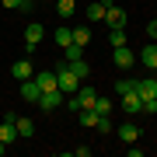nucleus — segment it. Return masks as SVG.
Listing matches in <instances>:
<instances>
[{
    "mask_svg": "<svg viewBox=\"0 0 157 157\" xmlns=\"http://www.w3.org/2000/svg\"><path fill=\"white\" fill-rule=\"evenodd\" d=\"M67 67H70L73 73H77V77H80V80H87V77H91V67H87V63H84V59H73V63H67Z\"/></svg>",
    "mask_w": 157,
    "mask_h": 157,
    "instance_id": "dca6fc26",
    "label": "nucleus"
},
{
    "mask_svg": "<svg viewBox=\"0 0 157 157\" xmlns=\"http://www.w3.org/2000/svg\"><path fill=\"white\" fill-rule=\"evenodd\" d=\"M4 7H11V11H28L32 7V0H0Z\"/></svg>",
    "mask_w": 157,
    "mask_h": 157,
    "instance_id": "5701e85b",
    "label": "nucleus"
},
{
    "mask_svg": "<svg viewBox=\"0 0 157 157\" xmlns=\"http://www.w3.org/2000/svg\"><path fill=\"white\" fill-rule=\"evenodd\" d=\"M94 98H98V91L84 80V84H80V87L70 94V101H67V105L73 108V112H80V108H94Z\"/></svg>",
    "mask_w": 157,
    "mask_h": 157,
    "instance_id": "f257e3e1",
    "label": "nucleus"
},
{
    "mask_svg": "<svg viewBox=\"0 0 157 157\" xmlns=\"http://www.w3.org/2000/svg\"><path fill=\"white\" fill-rule=\"evenodd\" d=\"M14 126H17V136H21V140H28V136L35 133V122L25 119V115H14Z\"/></svg>",
    "mask_w": 157,
    "mask_h": 157,
    "instance_id": "4468645a",
    "label": "nucleus"
},
{
    "mask_svg": "<svg viewBox=\"0 0 157 157\" xmlns=\"http://www.w3.org/2000/svg\"><path fill=\"white\" fill-rule=\"evenodd\" d=\"M112 63L119 70H129V67H136V52L129 49V45H115L112 49Z\"/></svg>",
    "mask_w": 157,
    "mask_h": 157,
    "instance_id": "f03ea898",
    "label": "nucleus"
},
{
    "mask_svg": "<svg viewBox=\"0 0 157 157\" xmlns=\"http://www.w3.org/2000/svg\"><path fill=\"white\" fill-rule=\"evenodd\" d=\"M94 112H98V115H112V101L98 94V98H94Z\"/></svg>",
    "mask_w": 157,
    "mask_h": 157,
    "instance_id": "412c9836",
    "label": "nucleus"
},
{
    "mask_svg": "<svg viewBox=\"0 0 157 157\" xmlns=\"http://www.w3.org/2000/svg\"><path fill=\"white\" fill-rule=\"evenodd\" d=\"M70 42H73V28H56V45H63V49H67Z\"/></svg>",
    "mask_w": 157,
    "mask_h": 157,
    "instance_id": "6ab92c4d",
    "label": "nucleus"
},
{
    "mask_svg": "<svg viewBox=\"0 0 157 157\" xmlns=\"http://www.w3.org/2000/svg\"><path fill=\"white\" fill-rule=\"evenodd\" d=\"M136 63H143L147 70H157V42L143 45V49H140V56H136Z\"/></svg>",
    "mask_w": 157,
    "mask_h": 157,
    "instance_id": "1a4fd4ad",
    "label": "nucleus"
},
{
    "mask_svg": "<svg viewBox=\"0 0 157 157\" xmlns=\"http://www.w3.org/2000/svg\"><path fill=\"white\" fill-rule=\"evenodd\" d=\"M105 25L108 28H126V11L119 4H108L105 7Z\"/></svg>",
    "mask_w": 157,
    "mask_h": 157,
    "instance_id": "423d86ee",
    "label": "nucleus"
},
{
    "mask_svg": "<svg viewBox=\"0 0 157 157\" xmlns=\"http://www.w3.org/2000/svg\"><path fill=\"white\" fill-rule=\"evenodd\" d=\"M42 35H45V28H42V25H39V21H32V25H28V28H25V45H28V52H32V49H35V45H39V42H42Z\"/></svg>",
    "mask_w": 157,
    "mask_h": 157,
    "instance_id": "6e6552de",
    "label": "nucleus"
},
{
    "mask_svg": "<svg viewBox=\"0 0 157 157\" xmlns=\"http://www.w3.org/2000/svg\"><path fill=\"white\" fill-rule=\"evenodd\" d=\"M63 52H67V63H73V59H84V45H73V42H70Z\"/></svg>",
    "mask_w": 157,
    "mask_h": 157,
    "instance_id": "aec40b11",
    "label": "nucleus"
},
{
    "mask_svg": "<svg viewBox=\"0 0 157 157\" xmlns=\"http://www.w3.org/2000/svg\"><path fill=\"white\" fill-rule=\"evenodd\" d=\"M11 73H14V80H17V84H21V80L35 77V67H32V59H17L14 67H11Z\"/></svg>",
    "mask_w": 157,
    "mask_h": 157,
    "instance_id": "9b49d317",
    "label": "nucleus"
},
{
    "mask_svg": "<svg viewBox=\"0 0 157 157\" xmlns=\"http://www.w3.org/2000/svg\"><path fill=\"white\" fill-rule=\"evenodd\" d=\"M147 35H150V39L157 42V17H154V21H150V25H147Z\"/></svg>",
    "mask_w": 157,
    "mask_h": 157,
    "instance_id": "cd10ccee",
    "label": "nucleus"
},
{
    "mask_svg": "<svg viewBox=\"0 0 157 157\" xmlns=\"http://www.w3.org/2000/svg\"><path fill=\"white\" fill-rule=\"evenodd\" d=\"M17 94H21L28 105H39V98H42V87H39V80L28 77V80H21V87H17Z\"/></svg>",
    "mask_w": 157,
    "mask_h": 157,
    "instance_id": "7ed1b4c3",
    "label": "nucleus"
},
{
    "mask_svg": "<svg viewBox=\"0 0 157 157\" xmlns=\"http://www.w3.org/2000/svg\"><path fill=\"white\" fill-rule=\"evenodd\" d=\"M39 108L42 112H56V108H63V91H42V98H39Z\"/></svg>",
    "mask_w": 157,
    "mask_h": 157,
    "instance_id": "20e7f679",
    "label": "nucleus"
},
{
    "mask_svg": "<svg viewBox=\"0 0 157 157\" xmlns=\"http://www.w3.org/2000/svg\"><path fill=\"white\" fill-rule=\"evenodd\" d=\"M115 94H126V91H133V80H129V77H122V80H115Z\"/></svg>",
    "mask_w": 157,
    "mask_h": 157,
    "instance_id": "393cba45",
    "label": "nucleus"
},
{
    "mask_svg": "<svg viewBox=\"0 0 157 157\" xmlns=\"http://www.w3.org/2000/svg\"><path fill=\"white\" fill-rule=\"evenodd\" d=\"M140 112L143 115H157V98H147L143 105H140Z\"/></svg>",
    "mask_w": 157,
    "mask_h": 157,
    "instance_id": "a878e982",
    "label": "nucleus"
},
{
    "mask_svg": "<svg viewBox=\"0 0 157 157\" xmlns=\"http://www.w3.org/2000/svg\"><path fill=\"white\" fill-rule=\"evenodd\" d=\"M91 42V28H73V45H87Z\"/></svg>",
    "mask_w": 157,
    "mask_h": 157,
    "instance_id": "4be33fe9",
    "label": "nucleus"
},
{
    "mask_svg": "<svg viewBox=\"0 0 157 157\" xmlns=\"http://www.w3.org/2000/svg\"><path fill=\"white\" fill-rule=\"evenodd\" d=\"M4 154H7V143H4V140H0V157H4Z\"/></svg>",
    "mask_w": 157,
    "mask_h": 157,
    "instance_id": "c85d7f7f",
    "label": "nucleus"
},
{
    "mask_svg": "<svg viewBox=\"0 0 157 157\" xmlns=\"http://www.w3.org/2000/svg\"><path fill=\"white\" fill-rule=\"evenodd\" d=\"M35 80H39L42 91H56V87H59V84H56V70H39V73H35Z\"/></svg>",
    "mask_w": 157,
    "mask_h": 157,
    "instance_id": "ddd939ff",
    "label": "nucleus"
},
{
    "mask_svg": "<svg viewBox=\"0 0 157 157\" xmlns=\"http://www.w3.org/2000/svg\"><path fill=\"white\" fill-rule=\"evenodd\" d=\"M73 157H91V147L84 143V147H77V150H73Z\"/></svg>",
    "mask_w": 157,
    "mask_h": 157,
    "instance_id": "bb28decb",
    "label": "nucleus"
},
{
    "mask_svg": "<svg viewBox=\"0 0 157 157\" xmlns=\"http://www.w3.org/2000/svg\"><path fill=\"white\" fill-rule=\"evenodd\" d=\"M108 42H112V49L115 45H126V28H108Z\"/></svg>",
    "mask_w": 157,
    "mask_h": 157,
    "instance_id": "a211bd4d",
    "label": "nucleus"
},
{
    "mask_svg": "<svg viewBox=\"0 0 157 157\" xmlns=\"http://www.w3.org/2000/svg\"><path fill=\"white\" fill-rule=\"evenodd\" d=\"M133 91H136L143 101H147V98H157V77H143V80L136 77V80H133Z\"/></svg>",
    "mask_w": 157,
    "mask_h": 157,
    "instance_id": "39448f33",
    "label": "nucleus"
},
{
    "mask_svg": "<svg viewBox=\"0 0 157 157\" xmlns=\"http://www.w3.org/2000/svg\"><path fill=\"white\" fill-rule=\"evenodd\" d=\"M94 129H98V133H101V136H108V133H112V119H108V115H101Z\"/></svg>",
    "mask_w": 157,
    "mask_h": 157,
    "instance_id": "b1692460",
    "label": "nucleus"
},
{
    "mask_svg": "<svg viewBox=\"0 0 157 157\" xmlns=\"http://www.w3.org/2000/svg\"><path fill=\"white\" fill-rule=\"evenodd\" d=\"M140 105H143V98L136 94V91H126L122 94V112L126 115H140Z\"/></svg>",
    "mask_w": 157,
    "mask_h": 157,
    "instance_id": "9d476101",
    "label": "nucleus"
},
{
    "mask_svg": "<svg viewBox=\"0 0 157 157\" xmlns=\"http://www.w3.org/2000/svg\"><path fill=\"white\" fill-rule=\"evenodd\" d=\"M77 115H80V126H87V129H94V126H98V119H101L94 108H80Z\"/></svg>",
    "mask_w": 157,
    "mask_h": 157,
    "instance_id": "2eb2a0df",
    "label": "nucleus"
},
{
    "mask_svg": "<svg viewBox=\"0 0 157 157\" xmlns=\"http://www.w3.org/2000/svg\"><path fill=\"white\" fill-rule=\"evenodd\" d=\"M119 140H122V143H136V140H140V126H136V122H122V126H119Z\"/></svg>",
    "mask_w": 157,
    "mask_h": 157,
    "instance_id": "f8f14e48",
    "label": "nucleus"
},
{
    "mask_svg": "<svg viewBox=\"0 0 157 157\" xmlns=\"http://www.w3.org/2000/svg\"><path fill=\"white\" fill-rule=\"evenodd\" d=\"M0 140H4L7 147L21 140V136H17V126H14V112H11V115H4V122H0Z\"/></svg>",
    "mask_w": 157,
    "mask_h": 157,
    "instance_id": "0eeeda50",
    "label": "nucleus"
},
{
    "mask_svg": "<svg viewBox=\"0 0 157 157\" xmlns=\"http://www.w3.org/2000/svg\"><path fill=\"white\" fill-rule=\"evenodd\" d=\"M56 11H59V17H70L77 11V0H56Z\"/></svg>",
    "mask_w": 157,
    "mask_h": 157,
    "instance_id": "f3484780",
    "label": "nucleus"
}]
</instances>
